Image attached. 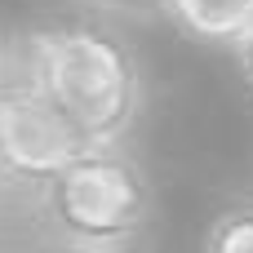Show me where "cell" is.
<instances>
[{
  "label": "cell",
  "instance_id": "obj_1",
  "mask_svg": "<svg viewBox=\"0 0 253 253\" xmlns=\"http://www.w3.org/2000/svg\"><path fill=\"white\" fill-rule=\"evenodd\" d=\"M22 71L89 147L129 142L147 111V71L125 31L89 13H53L18 36Z\"/></svg>",
  "mask_w": 253,
  "mask_h": 253
},
{
  "label": "cell",
  "instance_id": "obj_2",
  "mask_svg": "<svg viewBox=\"0 0 253 253\" xmlns=\"http://www.w3.org/2000/svg\"><path fill=\"white\" fill-rule=\"evenodd\" d=\"M44 240L138 253L156 227V182L129 142L84 147L40 196Z\"/></svg>",
  "mask_w": 253,
  "mask_h": 253
},
{
  "label": "cell",
  "instance_id": "obj_3",
  "mask_svg": "<svg viewBox=\"0 0 253 253\" xmlns=\"http://www.w3.org/2000/svg\"><path fill=\"white\" fill-rule=\"evenodd\" d=\"M89 142L80 129L36 89V80L18 71L0 84V187L40 196Z\"/></svg>",
  "mask_w": 253,
  "mask_h": 253
},
{
  "label": "cell",
  "instance_id": "obj_4",
  "mask_svg": "<svg viewBox=\"0 0 253 253\" xmlns=\"http://www.w3.org/2000/svg\"><path fill=\"white\" fill-rule=\"evenodd\" d=\"M160 18L191 44L236 49L253 31V0H156Z\"/></svg>",
  "mask_w": 253,
  "mask_h": 253
},
{
  "label": "cell",
  "instance_id": "obj_5",
  "mask_svg": "<svg viewBox=\"0 0 253 253\" xmlns=\"http://www.w3.org/2000/svg\"><path fill=\"white\" fill-rule=\"evenodd\" d=\"M200 253H253V200L222 205L205 227Z\"/></svg>",
  "mask_w": 253,
  "mask_h": 253
},
{
  "label": "cell",
  "instance_id": "obj_6",
  "mask_svg": "<svg viewBox=\"0 0 253 253\" xmlns=\"http://www.w3.org/2000/svg\"><path fill=\"white\" fill-rule=\"evenodd\" d=\"M18 62H22V49H18V40L9 36V27L0 22V84L18 71Z\"/></svg>",
  "mask_w": 253,
  "mask_h": 253
},
{
  "label": "cell",
  "instance_id": "obj_7",
  "mask_svg": "<svg viewBox=\"0 0 253 253\" xmlns=\"http://www.w3.org/2000/svg\"><path fill=\"white\" fill-rule=\"evenodd\" d=\"M236 53V62H240V76H245V84H249V93H253V31L231 49Z\"/></svg>",
  "mask_w": 253,
  "mask_h": 253
},
{
  "label": "cell",
  "instance_id": "obj_8",
  "mask_svg": "<svg viewBox=\"0 0 253 253\" xmlns=\"http://www.w3.org/2000/svg\"><path fill=\"white\" fill-rule=\"evenodd\" d=\"M40 253H120V249H93V245H71V240H44Z\"/></svg>",
  "mask_w": 253,
  "mask_h": 253
},
{
  "label": "cell",
  "instance_id": "obj_9",
  "mask_svg": "<svg viewBox=\"0 0 253 253\" xmlns=\"http://www.w3.org/2000/svg\"><path fill=\"white\" fill-rule=\"evenodd\" d=\"M0 191H4V187H0Z\"/></svg>",
  "mask_w": 253,
  "mask_h": 253
}]
</instances>
